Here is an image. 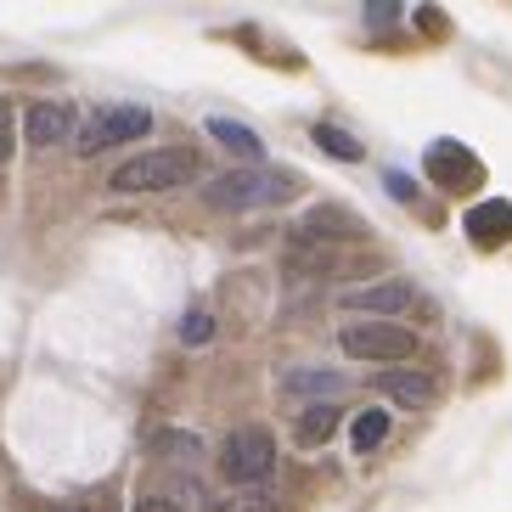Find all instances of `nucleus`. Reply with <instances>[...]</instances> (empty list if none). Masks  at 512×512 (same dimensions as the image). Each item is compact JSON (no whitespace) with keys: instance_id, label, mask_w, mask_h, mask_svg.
Wrapping results in <instances>:
<instances>
[{"instance_id":"nucleus-14","label":"nucleus","mask_w":512,"mask_h":512,"mask_svg":"<svg viewBox=\"0 0 512 512\" xmlns=\"http://www.w3.org/2000/svg\"><path fill=\"white\" fill-rule=\"evenodd\" d=\"M332 428H338V400H316V406H304L293 439H299L304 451H316V445H327V439H332Z\"/></svg>"},{"instance_id":"nucleus-6","label":"nucleus","mask_w":512,"mask_h":512,"mask_svg":"<svg viewBox=\"0 0 512 512\" xmlns=\"http://www.w3.org/2000/svg\"><path fill=\"white\" fill-rule=\"evenodd\" d=\"M338 304H344L349 316H406L411 304H417V287L406 282V276H383V282H349L344 293H338Z\"/></svg>"},{"instance_id":"nucleus-17","label":"nucleus","mask_w":512,"mask_h":512,"mask_svg":"<svg viewBox=\"0 0 512 512\" xmlns=\"http://www.w3.org/2000/svg\"><path fill=\"white\" fill-rule=\"evenodd\" d=\"M310 136H316V147H321V152H332L338 164H361V158H366V147H361L355 136H349V130H338V124H316Z\"/></svg>"},{"instance_id":"nucleus-11","label":"nucleus","mask_w":512,"mask_h":512,"mask_svg":"<svg viewBox=\"0 0 512 512\" xmlns=\"http://www.w3.org/2000/svg\"><path fill=\"white\" fill-rule=\"evenodd\" d=\"M299 237H316V242H355V237H361V220H355L349 209H332V203H321V209L304 214Z\"/></svg>"},{"instance_id":"nucleus-13","label":"nucleus","mask_w":512,"mask_h":512,"mask_svg":"<svg viewBox=\"0 0 512 512\" xmlns=\"http://www.w3.org/2000/svg\"><path fill=\"white\" fill-rule=\"evenodd\" d=\"M209 136L220 141L226 152H237L242 164H259V158H265V141H259L248 124H237V119H209Z\"/></svg>"},{"instance_id":"nucleus-23","label":"nucleus","mask_w":512,"mask_h":512,"mask_svg":"<svg viewBox=\"0 0 512 512\" xmlns=\"http://www.w3.org/2000/svg\"><path fill=\"white\" fill-rule=\"evenodd\" d=\"M62 512H91V507H62Z\"/></svg>"},{"instance_id":"nucleus-10","label":"nucleus","mask_w":512,"mask_h":512,"mask_svg":"<svg viewBox=\"0 0 512 512\" xmlns=\"http://www.w3.org/2000/svg\"><path fill=\"white\" fill-rule=\"evenodd\" d=\"M377 389L389 394L394 406H411V411H422V406H434V394H439V383L428 372H417V366H383V377H377Z\"/></svg>"},{"instance_id":"nucleus-2","label":"nucleus","mask_w":512,"mask_h":512,"mask_svg":"<svg viewBox=\"0 0 512 512\" xmlns=\"http://www.w3.org/2000/svg\"><path fill=\"white\" fill-rule=\"evenodd\" d=\"M203 175V158L192 147H158V152H136L113 169V192L136 197V192H175V186H192Z\"/></svg>"},{"instance_id":"nucleus-12","label":"nucleus","mask_w":512,"mask_h":512,"mask_svg":"<svg viewBox=\"0 0 512 512\" xmlns=\"http://www.w3.org/2000/svg\"><path fill=\"white\" fill-rule=\"evenodd\" d=\"M152 456H164L169 467H197L203 462V434H186V428H158L147 439Z\"/></svg>"},{"instance_id":"nucleus-22","label":"nucleus","mask_w":512,"mask_h":512,"mask_svg":"<svg viewBox=\"0 0 512 512\" xmlns=\"http://www.w3.org/2000/svg\"><path fill=\"white\" fill-rule=\"evenodd\" d=\"M136 512H181V501H169V496H141Z\"/></svg>"},{"instance_id":"nucleus-20","label":"nucleus","mask_w":512,"mask_h":512,"mask_svg":"<svg viewBox=\"0 0 512 512\" xmlns=\"http://www.w3.org/2000/svg\"><path fill=\"white\" fill-rule=\"evenodd\" d=\"M366 17H372L377 29H389L394 17H400V0H366Z\"/></svg>"},{"instance_id":"nucleus-9","label":"nucleus","mask_w":512,"mask_h":512,"mask_svg":"<svg viewBox=\"0 0 512 512\" xmlns=\"http://www.w3.org/2000/svg\"><path fill=\"white\" fill-rule=\"evenodd\" d=\"M462 231L479 248H501V242H512V203L507 197H484V203H473V209L462 214Z\"/></svg>"},{"instance_id":"nucleus-3","label":"nucleus","mask_w":512,"mask_h":512,"mask_svg":"<svg viewBox=\"0 0 512 512\" xmlns=\"http://www.w3.org/2000/svg\"><path fill=\"white\" fill-rule=\"evenodd\" d=\"M338 344H344L349 361H372V366H400L417 355V332L400 327L389 316H355L344 332H338Z\"/></svg>"},{"instance_id":"nucleus-15","label":"nucleus","mask_w":512,"mask_h":512,"mask_svg":"<svg viewBox=\"0 0 512 512\" xmlns=\"http://www.w3.org/2000/svg\"><path fill=\"white\" fill-rule=\"evenodd\" d=\"M389 434H394V417L383 406H372V411H361V417L349 422V445L361 456H372L377 445H389Z\"/></svg>"},{"instance_id":"nucleus-1","label":"nucleus","mask_w":512,"mask_h":512,"mask_svg":"<svg viewBox=\"0 0 512 512\" xmlns=\"http://www.w3.org/2000/svg\"><path fill=\"white\" fill-rule=\"evenodd\" d=\"M299 192V175L287 169H265V164H242V169H226L203 181V203L220 214H248V209H276L287 197Z\"/></svg>"},{"instance_id":"nucleus-21","label":"nucleus","mask_w":512,"mask_h":512,"mask_svg":"<svg viewBox=\"0 0 512 512\" xmlns=\"http://www.w3.org/2000/svg\"><path fill=\"white\" fill-rule=\"evenodd\" d=\"M12 102H0V164H6V158H12Z\"/></svg>"},{"instance_id":"nucleus-4","label":"nucleus","mask_w":512,"mask_h":512,"mask_svg":"<svg viewBox=\"0 0 512 512\" xmlns=\"http://www.w3.org/2000/svg\"><path fill=\"white\" fill-rule=\"evenodd\" d=\"M220 473H226L231 484H265L276 473V439L271 428H259V422H242L237 434L220 445Z\"/></svg>"},{"instance_id":"nucleus-7","label":"nucleus","mask_w":512,"mask_h":512,"mask_svg":"<svg viewBox=\"0 0 512 512\" xmlns=\"http://www.w3.org/2000/svg\"><path fill=\"white\" fill-rule=\"evenodd\" d=\"M422 169H428V181H434L439 192H456V197L484 181V164L462 147V141H434V147L422 152Z\"/></svg>"},{"instance_id":"nucleus-19","label":"nucleus","mask_w":512,"mask_h":512,"mask_svg":"<svg viewBox=\"0 0 512 512\" xmlns=\"http://www.w3.org/2000/svg\"><path fill=\"white\" fill-rule=\"evenodd\" d=\"M214 338V316L209 310H192V316L181 321V344H192V349H203Z\"/></svg>"},{"instance_id":"nucleus-16","label":"nucleus","mask_w":512,"mask_h":512,"mask_svg":"<svg viewBox=\"0 0 512 512\" xmlns=\"http://www.w3.org/2000/svg\"><path fill=\"white\" fill-rule=\"evenodd\" d=\"M282 394H316V400H338L344 394V377L338 372H287Z\"/></svg>"},{"instance_id":"nucleus-8","label":"nucleus","mask_w":512,"mask_h":512,"mask_svg":"<svg viewBox=\"0 0 512 512\" xmlns=\"http://www.w3.org/2000/svg\"><path fill=\"white\" fill-rule=\"evenodd\" d=\"M74 130H79V107H68V102H34L23 113V136H29L34 152H51L62 141H74Z\"/></svg>"},{"instance_id":"nucleus-18","label":"nucleus","mask_w":512,"mask_h":512,"mask_svg":"<svg viewBox=\"0 0 512 512\" xmlns=\"http://www.w3.org/2000/svg\"><path fill=\"white\" fill-rule=\"evenodd\" d=\"M220 512H276V501L259 490V484H242L231 501H220Z\"/></svg>"},{"instance_id":"nucleus-5","label":"nucleus","mask_w":512,"mask_h":512,"mask_svg":"<svg viewBox=\"0 0 512 512\" xmlns=\"http://www.w3.org/2000/svg\"><path fill=\"white\" fill-rule=\"evenodd\" d=\"M152 130V113L147 107H96L91 113V124L85 130H74V147H79V158H96V152H107V147H124V141H141Z\"/></svg>"}]
</instances>
